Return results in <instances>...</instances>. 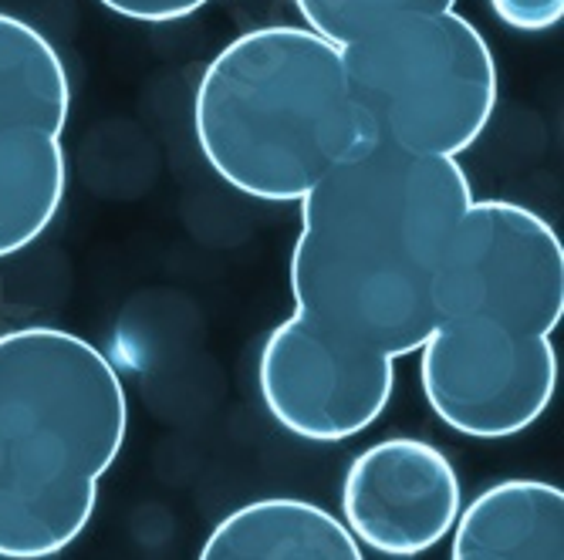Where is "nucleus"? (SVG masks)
<instances>
[{"label":"nucleus","mask_w":564,"mask_h":560,"mask_svg":"<svg viewBox=\"0 0 564 560\" xmlns=\"http://www.w3.org/2000/svg\"><path fill=\"white\" fill-rule=\"evenodd\" d=\"M449 560H564V493L544 480H500L459 506Z\"/></svg>","instance_id":"obj_9"},{"label":"nucleus","mask_w":564,"mask_h":560,"mask_svg":"<svg viewBox=\"0 0 564 560\" xmlns=\"http://www.w3.org/2000/svg\"><path fill=\"white\" fill-rule=\"evenodd\" d=\"M196 560H366V553L325 506L268 496L227 514Z\"/></svg>","instance_id":"obj_10"},{"label":"nucleus","mask_w":564,"mask_h":560,"mask_svg":"<svg viewBox=\"0 0 564 560\" xmlns=\"http://www.w3.org/2000/svg\"><path fill=\"white\" fill-rule=\"evenodd\" d=\"M297 202L288 318L362 359L420 351L446 240L474 202L464 166L369 145Z\"/></svg>","instance_id":"obj_1"},{"label":"nucleus","mask_w":564,"mask_h":560,"mask_svg":"<svg viewBox=\"0 0 564 560\" xmlns=\"http://www.w3.org/2000/svg\"><path fill=\"white\" fill-rule=\"evenodd\" d=\"M258 388L284 432L304 442H345L386 413L395 362L341 351L284 318L261 344Z\"/></svg>","instance_id":"obj_7"},{"label":"nucleus","mask_w":564,"mask_h":560,"mask_svg":"<svg viewBox=\"0 0 564 560\" xmlns=\"http://www.w3.org/2000/svg\"><path fill=\"white\" fill-rule=\"evenodd\" d=\"M101 8L139 24H173L183 18H193L210 0H98Z\"/></svg>","instance_id":"obj_13"},{"label":"nucleus","mask_w":564,"mask_h":560,"mask_svg":"<svg viewBox=\"0 0 564 560\" xmlns=\"http://www.w3.org/2000/svg\"><path fill=\"white\" fill-rule=\"evenodd\" d=\"M126 432L122 375L88 338L0 334V560L58 557L85 534Z\"/></svg>","instance_id":"obj_3"},{"label":"nucleus","mask_w":564,"mask_h":560,"mask_svg":"<svg viewBox=\"0 0 564 560\" xmlns=\"http://www.w3.org/2000/svg\"><path fill=\"white\" fill-rule=\"evenodd\" d=\"M72 81L58 47L0 11V261L44 237L68 193Z\"/></svg>","instance_id":"obj_6"},{"label":"nucleus","mask_w":564,"mask_h":560,"mask_svg":"<svg viewBox=\"0 0 564 560\" xmlns=\"http://www.w3.org/2000/svg\"><path fill=\"white\" fill-rule=\"evenodd\" d=\"M464 490L446 452L433 442L392 436L362 449L341 480V524L382 557L409 560L449 537Z\"/></svg>","instance_id":"obj_8"},{"label":"nucleus","mask_w":564,"mask_h":560,"mask_svg":"<svg viewBox=\"0 0 564 560\" xmlns=\"http://www.w3.org/2000/svg\"><path fill=\"white\" fill-rule=\"evenodd\" d=\"M341 58L372 145L456 160L497 112L494 51L456 11L402 18L341 47Z\"/></svg>","instance_id":"obj_5"},{"label":"nucleus","mask_w":564,"mask_h":560,"mask_svg":"<svg viewBox=\"0 0 564 560\" xmlns=\"http://www.w3.org/2000/svg\"><path fill=\"white\" fill-rule=\"evenodd\" d=\"M497 21L521 34H541L561 24L564 0H487Z\"/></svg>","instance_id":"obj_12"},{"label":"nucleus","mask_w":564,"mask_h":560,"mask_svg":"<svg viewBox=\"0 0 564 560\" xmlns=\"http://www.w3.org/2000/svg\"><path fill=\"white\" fill-rule=\"evenodd\" d=\"M564 246L521 202L474 199L433 281L420 382L433 416L467 439H510L554 402Z\"/></svg>","instance_id":"obj_2"},{"label":"nucleus","mask_w":564,"mask_h":560,"mask_svg":"<svg viewBox=\"0 0 564 560\" xmlns=\"http://www.w3.org/2000/svg\"><path fill=\"white\" fill-rule=\"evenodd\" d=\"M193 135L230 189L261 202H297L372 145L341 47L288 24L217 51L193 91Z\"/></svg>","instance_id":"obj_4"},{"label":"nucleus","mask_w":564,"mask_h":560,"mask_svg":"<svg viewBox=\"0 0 564 560\" xmlns=\"http://www.w3.org/2000/svg\"><path fill=\"white\" fill-rule=\"evenodd\" d=\"M307 31L348 47L402 18L453 11L456 0H294Z\"/></svg>","instance_id":"obj_11"}]
</instances>
